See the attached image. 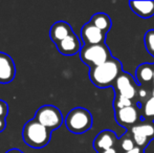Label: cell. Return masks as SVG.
<instances>
[{"label":"cell","instance_id":"cell-1","mask_svg":"<svg viewBox=\"0 0 154 153\" xmlns=\"http://www.w3.org/2000/svg\"><path fill=\"white\" fill-rule=\"evenodd\" d=\"M123 72L121 61L112 57L106 63L90 68L89 79L93 85L99 88H107L111 86L113 87L116 79Z\"/></svg>","mask_w":154,"mask_h":153},{"label":"cell","instance_id":"cell-2","mask_svg":"<svg viewBox=\"0 0 154 153\" xmlns=\"http://www.w3.org/2000/svg\"><path fill=\"white\" fill-rule=\"evenodd\" d=\"M22 137L29 147L40 149L48 145L51 139V130L43 126L35 118L25 123L22 130Z\"/></svg>","mask_w":154,"mask_h":153},{"label":"cell","instance_id":"cell-3","mask_svg":"<svg viewBox=\"0 0 154 153\" xmlns=\"http://www.w3.org/2000/svg\"><path fill=\"white\" fill-rule=\"evenodd\" d=\"M93 118L89 110L83 107H75L65 118L66 128L75 134H82L92 127Z\"/></svg>","mask_w":154,"mask_h":153},{"label":"cell","instance_id":"cell-4","mask_svg":"<svg viewBox=\"0 0 154 153\" xmlns=\"http://www.w3.org/2000/svg\"><path fill=\"white\" fill-rule=\"evenodd\" d=\"M80 58L83 63L91 68L109 61L112 55L106 43H102L97 45H83L80 51Z\"/></svg>","mask_w":154,"mask_h":153},{"label":"cell","instance_id":"cell-5","mask_svg":"<svg viewBox=\"0 0 154 153\" xmlns=\"http://www.w3.org/2000/svg\"><path fill=\"white\" fill-rule=\"evenodd\" d=\"M34 118L51 131L60 128L63 124V121H64L60 109L58 107L54 106V105H43V106H41L36 111Z\"/></svg>","mask_w":154,"mask_h":153},{"label":"cell","instance_id":"cell-6","mask_svg":"<svg viewBox=\"0 0 154 153\" xmlns=\"http://www.w3.org/2000/svg\"><path fill=\"white\" fill-rule=\"evenodd\" d=\"M127 131L131 133L136 147L145 150L154 139V122L142 120Z\"/></svg>","mask_w":154,"mask_h":153},{"label":"cell","instance_id":"cell-7","mask_svg":"<svg viewBox=\"0 0 154 153\" xmlns=\"http://www.w3.org/2000/svg\"><path fill=\"white\" fill-rule=\"evenodd\" d=\"M140 85L136 84L135 79L129 72H123L121 76L116 79L113 88L116 90V96H121L126 99L136 102L137 98V91Z\"/></svg>","mask_w":154,"mask_h":153},{"label":"cell","instance_id":"cell-8","mask_svg":"<svg viewBox=\"0 0 154 153\" xmlns=\"http://www.w3.org/2000/svg\"><path fill=\"white\" fill-rule=\"evenodd\" d=\"M114 115H116V123L120 126L124 127L126 130H129L134 125H136L138 122L142 121L140 107L138 104L116 110L114 111Z\"/></svg>","mask_w":154,"mask_h":153},{"label":"cell","instance_id":"cell-9","mask_svg":"<svg viewBox=\"0 0 154 153\" xmlns=\"http://www.w3.org/2000/svg\"><path fill=\"white\" fill-rule=\"evenodd\" d=\"M92 145L95 151L100 153L112 148H119V139L114 131L106 129L99 132V134L93 139Z\"/></svg>","mask_w":154,"mask_h":153},{"label":"cell","instance_id":"cell-10","mask_svg":"<svg viewBox=\"0 0 154 153\" xmlns=\"http://www.w3.org/2000/svg\"><path fill=\"white\" fill-rule=\"evenodd\" d=\"M106 35L107 34L103 33L90 22L84 24L81 29V38L84 45H97L105 43Z\"/></svg>","mask_w":154,"mask_h":153},{"label":"cell","instance_id":"cell-11","mask_svg":"<svg viewBox=\"0 0 154 153\" xmlns=\"http://www.w3.org/2000/svg\"><path fill=\"white\" fill-rule=\"evenodd\" d=\"M16 76V66L11 56L0 53V84H8Z\"/></svg>","mask_w":154,"mask_h":153},{"label":"cell","instance_id":"cell-12","mask_svg":"<svg viewBox=\"0 0 154 153\" xmlns=\"http://www.w3.org/2000/svg\"><path fill=\"white\" fill-rule=\"evenodd\" d=\"M56 46H57L59 53L64 56H73L78 53L80 54L82 47H83L81 44V41L75 34V32L68 37L65 38L64 40H62L61 42L56 44Z\"/></svg>","mask_w":154,"mask_h":153},{"label":"cell","instance_id":"cell-13","mask_svg":"<svg viewBox=\"0 0 154 153\" xmlns=\"http://www.w3.org/2000/svg\"><path fill=\"white\" fill-rule=\"evenodd\" d=\"M136 82L143 87L152 88L154 79V63H142L135 69Z\"/></svg>","mask_w":154,"mask_h":153},{"label":"cell","instance_id":"cell-14","mask_svg":"<svg viewBox=\"0 0 154 153\" xmlns=\"http://www.w3.org/2000/svg\"><path fill=\"white\" fill-rule=\"evenodd\" d=\"M72 33L73 31L69 23L65 21H57L51 25V31H49V37L55 44H58Z\"/></svg>","mask_w":154,"mask_h":153},{"label":"cell","instance_id":"cell-15","mask_svg":"<svg viewBox=\"0 0 154 153\" xmlns=\"http://www.w3.org/2000/svg\"><path fill=\"white\" fill-rule=\"evenodd\" d=\"M129 5L132 12L143 19L154 16V1H130Z\"/></svg>","mask_w":154,"mask_h":153},{"label":"cell","instance_id":"cell-16","mask_svg":"<svg viewBox=\"0 0 154 153\" xmlns=\"http://www.w3.org/2000/svg\"><path fill=\"white\" fill-rule=\"evenodd\" d=\"M90 23H92L95 27H97L99 29H101L103 33L107 34L110 31L112 26V21L110 19V17L105 13H97L91 17L89 21Z\"/></svg>","mask_w":154,"mask_h":153},{"label":"cell","instance_id":"cell-17","mask_svg":"<svg viewBox=\"0 0 154 153\" xmlns=\"http://www.w3.org/2000/svg\"><path fill=\"white\" fill-rule=\"evenodd\" d=\"M140 107L142 120L154 122V96H152L149 100L140 105Z\"/></svg>","mask_w":154,"mask_h":153},{"label":"cell","instance_id":"cell-18","mask_svg":"<svg viewBox=\"0 0 154 153\" xmlns=\"http://www.w3.org/2000/svg\"><path fill=\"white\" fill-rule=\"evenodd\" d=\"M136 145L134 143V139L132 137L131 133L129 131H126L122 136H121V139H119V149L122 152H127L134 149Z\"/></svg>","mask_w":154,"mask_h":153},{"label":"cell","instance_id":"cell-19","mask_svg":"<svg viewBox=\"0 0 154 153\" xmlns=\"http://www.w3.org/2000/svg\"><path fill=\"white\" fill-rule=\"evenodd\" d=\"M152 96V88L151 87H143L140 86L137 91V98H136V102L138 105H142L144 102Z\"/></svg>","mask_w":154,"mask_h":153},{"label":"cell","instance_id":"cell-20","mask_svg":"<svg viewBox=\"0 0 154 153\" xmlns=\"http://www.w3.org/2000/svg\"><path fill=\"white\" fill-rule=\"evenodd\" d=\"M144 43L147 51L154 57V29H149L144 36Z\"/></svg>","mask_w":154,"mask_h":153},{"label":"cell","instance_id":"cell-21","mask_svg":"<svg viewBox=\"0 0 154 153\" xmlns=\"http://www.w3.org/2000/svg\"><path fill=\"white\" fill-rule=\"evenodd\" d=\"M135 104H137V103L133 102V101L129 100V99H126V98H124V96H116V98H114V101H113L114 111L119 110V109L125 108V107L132 106V105H135Z\"/></svg>","mask_w":154,"mask_h":153},{"label":"cell","instance_id":"cell-22","mask_svg":"<svg viewBox=\"0 0 154 153\" xmlns=\"http://www.w3.org/2000/svg\"><path fill=\"white\" fill-rule=\"evenodd\" d=\"M8 115V105L6 102L0 99V118H5Z\"/></svg>","mask_w":154,"mask_h":153},{"label":"cell","instance_id":"cell-23","mask_svg":"<svg viewBox=\"0 0 154 153\" xmlns=\"http://www.w3.org/2000/svg\"><path fill=\"white\" fill-rule=\"evenodd\" d=\"M5 127H6V120L4 118H0V132H2L5 129Z\"/></svg>","mask_w":154,"mask_h":153},{"label":"cell","instance_id":"cell-24","mask_svg":"<svg viewBox=\"0 0 154 153\" xmlns=\"http://www.w3.org/2000/svg\"><path fill=\"white\" fill-rule=\"evenodd\" d=\"M122 153H145V150L142 149L140 147H135L134 149L130 150V151H127V152H122Z\"/></svg>","mask_w":154,"mask_h":153},{"label":"cell","instance_id":"cell-25","mask_svg":"<svg viewBox=\"0 0 154 153\" xmlns=\"http://www.w3.org/2000/svg\"><path fill=\"white\" fill-rule=\"evenodd\" d=\"M100 153H119V148H112V149L105 150V151L100 152Z\"/></svg>","mask_w":154,"mask_h":153},{"label":"cell","instance_id":"cell-26","mask_svg":"<svg viewBox=\"0 0 154 153\" xmlns=\"http://www.w3.org/2000/svg\"><path fill=\"white\" fill-rule=\"evenodd\" d=\"M21 151L19 149H17V148H13V149L8 150V151H6V153H20Z\"/></svg>","mask_w":154,"mask_h":153},{"label":"cell","instance_id":"cell-27","mask_svg":"<svg viewBox=\"0 0 154 153\" xmlns=\"http://www.w3.org/2000/svg\"><path fill=\"white\" fill-rule=\"evenodd\" d=\"M152 96H154V79H153V82H152Z\"/></svg>","mask_w":154,"mask_h":153},{"label":"cell","instance_id":"cell-28","mask_svg":"<svg viewBox=\"0 0 154 153\" xmlns=\"http://www.w3.org/2000/svg\"><path fill=\"white\" fill-rule=\"evenodd\" d=\"M20 153H23V152H22V151H21V152H20Z\"/></svg>","mask_w":154,"mask_h":153}]
</instances>
